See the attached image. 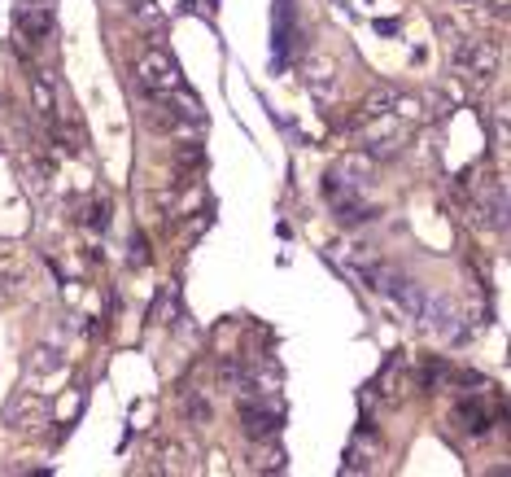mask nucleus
Wrapping results in <instances>:
<instances>
[{
  "label": "nucleus",
  "instance_id": "1",
  "mask_svg": "<svg viewBox=\"0 0 511 477\" xmlns=\"http://www.w3.org/2000/svg\"><path fill=\"white\" fill-rule=\"evenodd\" d=\"M136 83L145 88L149 97H158V101L175 97V92L184 88L179 66L170 62V53L162 49V44H145V49L136 53Z\"/></svg>",
  "mask_w": 511,
  "mask_h": 477
},
{
  "label": "nucleus",
  "instance_id": "2",
  "mask_svg": "<svg viewBox=\"0 0 511 477\" xmlns=\"http://www.w3.org/2000/svg\"><path fill=\"white\" fill-rule=\"evenodd\" d=\"M498 62H503V49H498L494 40H486V35H472V40H459V44H455V71H459L463 79L489 83V79L498 75Z\"/></svg>",
  "mask_w": 511,
  "mask_h": 477
},
{
  "label": "nucleus",
  "instance_id": "3",
  "mask_svg": "<svg viewBox=\"0 0 511 477\" xmlns=\"http://www.w3.org/2000/svg\"><path fill=\"white\" fill-rule=\"evenodd\" d=\"M371 123L363 127V150L371 158H393V153L402 150V141H407V131H402V119L398 114H367Z\"/></svg>",
  "mask_w": 511,
  "mask_h": 477
},
{
  "label": "nucleus",
  "instance_id": "4",
  "mask_svg": "<svg viewBox=\"0 0 511 477\" xmlns=\"http://www.w3.org/2000/svg\"><path fill=\"white\" fill-rule=\"evenodd\" d=\"M302 83H306L319 101H333L337 97V62H333L328 53H311V57L302 62Z\"/></svg>",
  "mask_w": 511,
  "mask_h": 477
},
{
  "label": "nucleus",
  "instance_id": "5",
  "mask_svg": "<svg viewBox=\"0 0 511 477\" xmlns=\"http://www.w3.org/2000/svg\"><path fill=\"white\" fill-rule=\"evenodd\" d=\"M241 429H245V438H271L275 429H280V416L271 412V403H258L254 394H245L241 399Z\"/></svg>",
  "mask_w": 511,
  "mask_h": 477
},
{
  "label": "nucleus",
  "instance_id": "6",
  "mask_svg": "<svg viewBox=\"0 0 511 477\" xmlns=\"http://www.w3.org/2000/svg\"><path fill=\"white\" fill-rule=\"evenodd\" d=\"M376 176V158L371 153H341V162L333 167V180L337 184H345V189H354V193H363L367 180Z\"/></svg>",
  "mask_w": 511,
  "mask_h": 477
},
{
  "label": "nucleus",
  "instance_id": "7",
  "mask_svg": "<svg viewBox=\"0 0 511 477\" xmlns=\"http://www.w3.org/2000/svg\"><path fill=\"white\" fill-rule=\"evenodd\" d=\"M44 412H49V399L40 390H26V381H23V390L5 407V421L9 425H23V416H26V425H35V421H44Z\"/></svg>",
  "mask_w": 511,
  "mask_h": 477
},
{
  "label": "nucleus",
  "instance_id": "8",
  "mask_svg": "<svg viewBox=\"0 0 511 477\" xmlns=\"http://www.w3.org/2000/svg\"><path fill=\"white\" fill-rule=\"evenodd\" d=\"M18 31H23L31 44L49 40V31H53V9L44 5V0H35V5H23V9H18Z\"/></svg>",
  "mask_w": 511,
  "mask_h": 477
},
{
  "label": "nucleus",
  "instance_id": "9",
  "mask_svg": "<svg viewBox=\"0 0 511 477\" xmlns=\"http://www.w3.org/2000/svg\"><path fill=\"white\" fill-rule=\"evenodd\" d=\"M57 373H62V351H57V346H49V342H40L35 351L26 355V364H23V377H26V381L57 377Z\"/></svg>",
  "mask_w": 511,
  "mask_h": 477
},
{
  "label": "nucleus",
  "instance_id": "10",
  "mask_svg": "<svg viewBox=\"0 0 511 477\" xmlns=\"http://www.w3.org/2000/svg\"><path fill=\"white\" fill-rule=\"evenodd\" d=\"M455 425L463 429V433H486L489 429V416H486V407L477 399H463L455 403Z\"/></svg>",
  "mask_w": 511,
  "mask_h": 477
},
{
  "label": "nucleus",
  "instance_id": "11",
  "mask_svg": "<svg viewBox=\"0 0 511 477\" xmlns=\"http://www.w3.org/2000/svg\"><path fill=\"white\" fill-rule=\"evenodd\" d=\"M393 97H398V88H390V83H381L376 92H367L363 114H390V110H393Z\"/></svg>",
  "mask_w": 511,
  "mask_h": 477
},
{
  "label": "nucleus",
  "instance_id": "12",
  "mask_svg": "<svg viewBox=\"0 0 511 477\" xmlns=\"http://www.w3.org/2000/svg\"><path fill=\"white\" fill-rule=\"evenodd\" d=\"M31 97H35V110H40V114H53V88H49V75H44V71L31 79Z\"/></svg>",
  "mask_w": 511,
  "mask_h": 477
},
{
  "label": "nucleus",
  "instance_id": "13",
  "mask_svg": "<svg viewBox=\"0 0 511 477\" xmlns=\"http://www.w3.org/2000/svg\"><path fill=\"white\" fill-rule=\"evenodd\" d=\"M83 224L97 228V232H105V228H110V201H105V198L88 201V206H83Z\"/></svg>",
  "mask_w": 511,
  "mask_h": 477
},
{
  "label": "nucleus",
  "instance_id": "14",
  "mask_svg": "<svg viewBox=\"0 0 511 477\" xmlns=\"http://www.w3.org/2000/svg\"><path fill=\"white\" fill-rule=\"evenodd\" d=\"M245 364L241 359H223V385H227V390H232V385H245Z\"/></svg>",
  "mask_w": 511,
  "mask_h": 477
},
{
  "label": "nucleus",
  "instance_id": "15",
  "mask_svg": "<svg viewBox=\"0 0 511 477\" xmlns=\"http://www.w3.org/2000/svg\"><path fill=\"white\" fill-rule=\"evenodd\" d=\"M363 469H367L363 452H359V447H350V452H345V460H341V473H363Z\"/></svg>",
  "mask_w": 511,
  "mask_h": 477
},
{
  "label": "nucleus",
  "instance_id": "16",
  "mask_svg": "<svg viewBox=\"0 0 511 477\" xmlns=\"http://www.w3.org/2000/svg\"><path fill=\"white\" fill-rule=\"evenodd\" d=\"M127 258H131V268H145V263H149V241H145V237H136V241H131V254H127Z\"/></svg>",
  "mask_w": 511,
  "mask_h": 477
},
{
  "label": "nucleus",
  "instance_id": "17",
  "mask_svg": "<svg viewBox=\"0 0 511 477\" xmlns=\"http://www.w3.org/2000/svg\"><path fill=\"white\" fill-rule=\"evenodd\" d=\"M188 421H210V403L188 399Z\"/></svg>",
  "mask_w": 511,
  "mask_h": 477
},
{
  "label": "nucleus",
  "instance_id": "18",
  "mask_svg": "<svg viewBox=\"0 0 511 477\" xmlns=\"http://www.w3.org/2000/svg\"><path fill=\"white\" fill-rule=\"evenodd\" d=\"M481 5H489L494 14H507V5H511V0H481Z\"/></svg>",
  "mask_w": 511,
  "mask_h": 477
},
{
  "label": "nucleus",
  "instance_id": "19",
  "mask_svg": "<svg viewBox=\"0 0 511 477\" xmlns=\"http://www.w3.org/2000/svg\"><path fill=\"white\" fill-rule=\"evenodd\" d=\"M127 5H131V0H127Z\"/></svg>",
  "mask_w": 511,
  "mask_h": 477
}]
</instances>
